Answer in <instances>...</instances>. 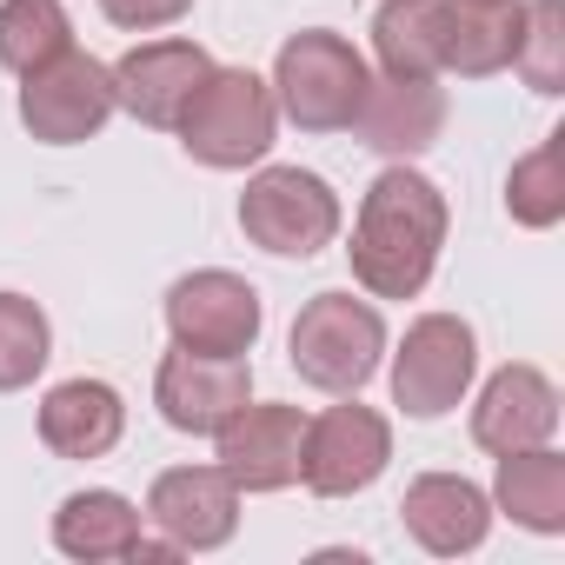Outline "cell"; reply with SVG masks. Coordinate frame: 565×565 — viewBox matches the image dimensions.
Instances as JSON below:
<instances>
[{"instance_id":"obj_1","label":"cell","mask_w":565,"mask_h":565,"mask_svg":"<svg viewBox=\"0 0 565 565\" xmlns=\"http://www.w3.org/2000/svg\"><path fill=\"white\" fill-rule=\"evenodd\" d=\"M446 193L419 173V167H386L366 200H360V220H353V279L373 294V300H419L426 279L439 266V246H446Z\"/></svg>"},{"instance_id":"obj_2","label":"cell","mask_w":565,"mask_h":565,"mask_svg":"<svg viewBox=\"0 0 565 565\" xmlns=\"http://www.w3.org/2000/svg\"><path fill=\"white\" fill-rule=\"evenodd\" d=\"M180 147L213 167V173H239V167H259L273 134H279V100H273V81H259L253 67H213L193 100L180 107L173 120Z\"/></svg>"},{"instance_id":"obj_3","label":"cell","mask_w":565,"mask_h":565,"mask_svg":"<svg viewBox=\"0 0 565 565\" xmlns=\"http://www.w3.org/2000/svg\"><path fill=\"white\" fill-rule=\"evenodd\" d=\"M366 87H373L366 54L347 34H327V28H300L273 61V100L300 134H347Z\"/></svg>"},{"instance_id":"obj_4","label":"cell","mask_w":565,"mask_h":565,"mask_svg":"<svg viewBox=\"0 0 565 565\" xmlns=\"http://www.w3.org/2000/svg\"><path fill=\"white\" fill-rule=\"evenodd\" d=\"M294 373L320 393H360L380 360H386V320L373 300H353V294H313L294 320Z\"/></svg>"},{"instance_id":"obj_5","label":"cell","mask_w":565,"mask_h":565,"mask_svg":"<svg viewBox=\"0 0 565 565\" xmlns=\"http://www.w3.org/2000/svg\"><path fill=\"white\" fill-rule=\"evenodd\" d=\"M239 226L279 259H313L340 233V193L307 167H259L239 193Z\"/></svg>"},{"instance_id":"obj_6","label":"cell","mask_w":565,"mask_h":565,"mask_svg":"<svg viewBox=\"0 0 565 565\" xmlns=\"http://www.w3.org/2000/svg\"><path fill=\"white\" fill-rule=\"evenodd\" d=\"M114 120V67L67 47L47 67L21 74V127L47 147H81Z\"/></svg>"},{"instance_id":"obj_7","label":"cell","mask_w":565,"mask_h":565,"mask_svg":"<svg viewBox=\"0 0 565 565\" xmlns=\"http://www.w3.org/2000/svg\"><path fill=\"white\" fill-rule=\"evenodd\" d=\"M479 373V340L459 313H419L393 353V399L413 419H446Z\"/></svg>"},{"instance_id":"obj_8","label":"cell","mask_w":565,"mask_h":565,"mask_svg":"<svg viewBox=\"0 0 565 565\" xmlns=\"http://www.w3.org/2000/svg\"><path fill=\"white\" fill-rule=\"evenodd\" d=\"M393 459V426L386 413L360 406L347 393V406H327L320 419H307V446H300V479L320 499H353L366 492Z\"/></svg>"},{"instance_id":"obj_9","label":"cell","mask_w":565,"mask_h":565,"mask_svg":"<svg viewBox=\"0 0 565 565\" xmlns=\"http://www.w3.org/2000/svg\"><path fill=\"white\" fill-rule=\"evenodd\" d=\"M167 333L186 353H233L246 360L259 340V294L253 279L226 273V266H200L167 287Z\"/></svg>"},{"instance_id":"obj_10","label":"cell","mask_w":565,"mask_h":565,"mask_svg":"<svg viewBox=\"0 0 565 565\" xmlns=\"http://www.w3.org/2000/svg\"><path fill=\"white\" fill-rule=\"evenodd\" d=\"M253 399V366L233 360V353H186L173 347L153 373V406L173 433H193V439H213L239 406Z\"/></svg>"},{"instance_id":"obj_11","label":"cell","mask_w":565,"mask_h":565,"mask_svg":"<svg viewBox=\"0 0 565 565\" xmlns=\"http://www.w3.org/2000/svg\"><path fill=\"white\" fill-rule=\"evenodd\" d=\"M213 446H220V472L239 486V492H287L294 479H300V446H307V413L300 406H279V399H266V406H239L220 433H213Z\"/></svg>"},{"instance_id":"obj_12","label":"cell","mask_w":565,"mask_h":565,"mask_svg":"<svg viewBox=\"0 0 565 565\" xmlns=\"http://www.w3.org/2000/svg\"><path fill=\"white\" fill-rule=\"evenodd\" d=\"M147 525L180 552H220L239 532V486L220 466H173L147 492Z\"/></svg>"},{"instance_id":"obj_13","label":"cell","mask_w":565,"mask_h":565,"mask_svg":"<svg viewBox=\"0 0 565 565\" xmlns=\"http://www.w3.org/2000/svg\"><path fill=\"white\" fill-rule=\"evenodd\" d=\"M206 74L213 54L200 41H147L114 61V107H127L140 127H173Z\"/></svg>"},{"instance_id":"obj_14","label":"cell","mask_w":565,"mask_h":565,"mask_svg":"<svg viewBox=\"0 0 565 565\" xmlns=\"http://www.w3.org/2000/svg\"><path fill=\"white\" fill-rule=\"evenodd\" d=\"M353 134L386 153V160H413L446 134V87L439 74H380L353 114Z\"/></svg>"},{"instance_id":"obj_15","label":"cell","mask_w":565,"mask_h":565,"mask_svg":"<svg viewBox=\"0 0 565 565\" xmlns=\"http://www.w3.org/2000/svg\"><path fill=\"white\" fill-rule=\"evenodd\" d=\"M552 433H558V386H552L539 366L512 360V366H499V373L479 386L472 439H479L492 459H499V452H525V446H552Z\"/></svg>"},{"instance_id":"obj_16","label":"cell","mask_w":565,"mask_h":565,"mask_svg":"<svg viewBox=\"0 0 565 565\" xmlns=\"http://www.w3.org/2000/svg\"><path fill=\"white\" fill-rule=\"evenodd\" d=\"M399 519L406 532L433 552V558H459V552H479L486 532H492V499L459 479V472H419L399 499Z\"/></svg>"},{"instance_id":"obj_17","label":"cell","mask_w":565,"mask_h":565,"mask_svg":"<svg viewBox=\"0 0 565 565\" xmlns=\"http://www.w3.org/2000/svg\"><path fill=\"white\" fill-rule=\"evenodd\" d=\"M127 433V399L107 380H61L41 399V439L61 459H107Z\"/></svg>"},{"instance_id":"obj_18","label":"cell","mask_w":565,"mask_h":565,"mask_svg":"<svg viewBox=\"0 0 565 565\" xmlns=\"http://www.w3.org/2000/svg\"><path fill=\"white\" fill-rule=\"evenodd\" d=\"M140 532H147V512L107 486H87V492L61 499V512H54V545L67 558H87V565L94 558H134Z\"/></svg>"},{"instance_id":"obj_19","label":"cell","mask_w":565,"mask_h":565,"mask_svg":"<svg viewBox=\"0 0 565 565\" xmlns=\"http://www.w3.org/2000/svg\"><path fill=\"white\" fill-rule=\"evenodd\" d=\"M492 505L539 532V539H558L565 532V459L552 446H525V452H499V479H492Z\"/></svg>"},{"instance_id":"obj_20","label":"cell","mask_w":565,"mask_h":565,"mask_svg":"<svg viewBox=\"0 0 565 565\" xmlns=\"http://www.w3.org/2000/svg\"><path fill=\"white\" fill-rule=\"evenodd\" d=\"M519 21H525V0H492V8L446 0V74H459V81L505 74L519 54Z\"/></svg>"},{"instance_id":"obj_21","label":"cell","mask_w":565,"mask_h":565,"mask_svg":"<svg viewBox=\"0 0 565 565\" xmlns=\"http://www.w3.org/2000/svg\"><path fill=\"white\" fill-rule=\"evenodd\" d=\"M373 54L386 74H446V0H386L373 14Z\"/></svg>"},{"instance_id":"obj_22","label":"cell","mask_w":565,"mask_h":565,"mask_svg":"<svg viewBox=\"0 0 565 565\" xmlns=\"http://www.w3.org/2000/svg\"><path fill=\"white\" fill-rule=\"evenodd\" d=\"M74 47V21L61 0H0V67L34 74Z\"/></svg>"},{"instance_id":"obj_23","label":"cell","mask_w":565,"mask_h":565,"mask_svg":"<svg viewBox=\"0 0 565 565\" xmlns=\"http://www.w3.org/2000/svg\"><path fill=\"white\" fill-rule=\"evenodd\" d=\"M505 213L532 233L565 220V134H545L525 160H512L505 173Z\"/></svg>"},{"instance_id":"obj_24","label":"cell","mask_w":565,"mask_h":565,"mask_svg":"<svg viewBox=\"0 0 565 565\" xmlns=\"http://www.w3.org/2000/svg\"><path fill=\"white\" fill-rule=\"evenodd\" d=\"M54 360V327L28 294H0V393H21Z\"/></svg>"},{"instance_id":"obj_25","label":"cell","mask_w":565,"mask_h":565,"mask_svg":"<svg viewBox=\"0 0 565 565\" xmlns=\"http://www.w3.org/2000/svg\"><path fill=\"white\" fill-rule=\"evenodd\" d=\"M512 67L532 94H565V0H525Z\"/></svg>"},{"instance_id":"obj_26","label":"cell","mask_w":565,"mask_h":565,"mask_svg":"<svg viewBox=\"0 0 565 565\" xmlns=\"http://www.w3.org/2000/svg\"><path fill=\"white\" fill-rule=\"evenodd\" d=\"M193 0H100V14L127 34H153V28H173Z\"/></svg>"},{"instance_id":"obj_27","label":"cell","mask_w":565,"mask_h":565,"mask_svg":"<svg viewBox=\"0 0 565 565\" xmlns=\"http://www.w3.org/2000/svg\"><path fill=\"white\" fill-rule=\"evenodd\" d=\"M459 8H492V0H459Z\"/></svg>"}]
</instances>
